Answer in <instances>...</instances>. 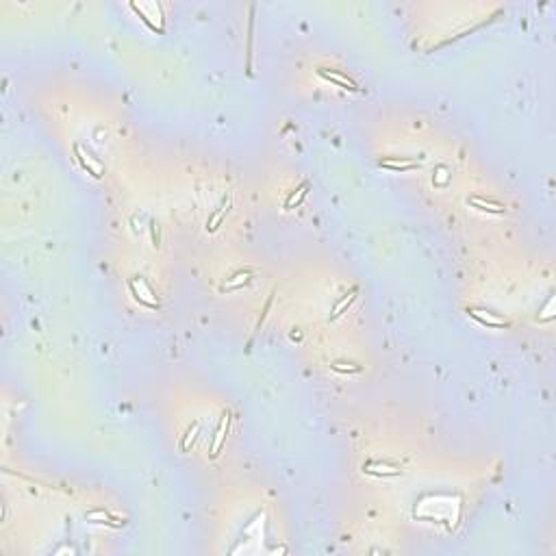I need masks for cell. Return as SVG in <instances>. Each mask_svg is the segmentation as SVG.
<instances>
[{"label": "cell", "mask_w": 556, "mask_h": 556, "mask_svg": "<svg viewBox=\"0 0 556 556\" xmlns=\"http://www.w3.org/2000/svg\"><path fill=\"white\" fill-rule=\"evenodd\" d=\"M469 315H472V318H474L476 322H480L483 326H489V328H502V326H509V322L497 320V318H495V320H493V318H483V315H478L476 311H472Z\"/></svg>", "instance_id": "277c9868"}, {"label": "cell", "mask_w": 556, "mask_h": 556, "mask_svg": "<svg viewBox=\"0 0 556 556\" xmlns=\"http://www.w3.org/2000/svg\"><path fill=\"white\" fill-rule=\"evenodd\" d=\"M320 76H324V79H328V81H332V83H337L339 87H343V89H352V91H357V89H359V87H357V83L350 81V79H346V76H341L339 72H326V70H320Z\"/></svg>", "instance_id": "7a4b0ae2"}, {"label": "cell", "mask_w": 556, "mask_h": 556, "mask_svg": "<svg viewBox=\"0 0 556 556\" xmlns=\"http://www.w3.org/2000/svg\"><path fill=\"white\" fill-rule=\"evenodd\" d=\"M354 293H357V289H352V291H350V295H348V298H343V300L339 302V306H337V309H335V313L330 315V320H337V318H341V315H343V311H346L348 306H350V304L354 302Z\"/></svg>", "instance_id": "5b68a950"}, {"label": "cell", "mask_w": 556, "mask_h": 556, "mask_svg": "<svg viewBox=\"0 0 556 556\" xmlns=\"http://www.w3.org/2000/svg\"><path fill=\"white\" fill-rule=\"evenodd\" d=\"M467 205L476 207L478 211H489V213H504L506 211V207L497 205V202H485L483 198H472V200H467Z\"/></svg>", "instance_id": "3957f363"}, {"label": "cell", "mask_w": 556, "mask_h": 556, "mask_svg": "<svg viewBox=\"0 0 556 556\" xmlns=\"http://www.w3.org/2000/svg\"><path fill=\"white\" fill-rule=\"evenodd\" d=\"M380 165L394 170V172H406V170L419 168V163L413 157H400V161L398 159H380Z\"/></svg>", "instance_id": "6da1fadb"}, {"label": "cell", "mask_w": 556, "mask_h": 556, "mask_svg": "<svg viewBox=\"0 0 556 556\" xmlns=\"http://www.w3.org/2000/svg\"><path fill=\"white\" fill-rule=\"evenodd\" d=\"M335 372H361L359 365H346V363H332Z\"/></svg>", "instance_id": "8992f818"}]
</instances>
